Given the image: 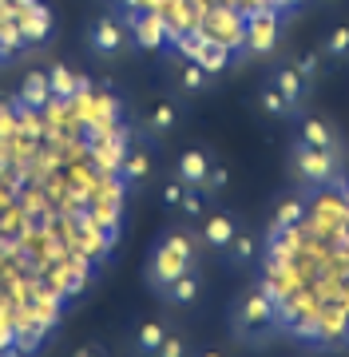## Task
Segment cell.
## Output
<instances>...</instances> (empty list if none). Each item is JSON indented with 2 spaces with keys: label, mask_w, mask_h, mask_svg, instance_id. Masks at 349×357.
<instances>
[{
  "label": "cell",
  "mask_w": 349,
  "mask_h": 357,
  "mask_svg": "<svg viewBox=\"0 0 349 357\" xmlns=\"http://www.w3.org/2000/svg\"><path fill=\"white\" fill-rule=\"evenodd\" d=\"M294 68H297V76L313 88V84H318V76H322L325 60H322V52H318V48H306V52H297V56H294Z\"/></svg>",
  "instance_id": "cell-21"
},
{
  "label": "cell",
  "mask_w": 349,
  "mask_h": 357,
  "mask_svg": "<svg viewBox=\"0 0 349 357\" xmlns=\"http://www.w3.org/2000/svg\"><path fill=\"white\" fill-rule=\"evenodd\" d=\"M226 330H231V337L238 345H246V349H262V345L274 337V330H278V310H274V302L266 298L262 290H242L231 298V310H226Z\"/></svg>",
  "instance_id": "cell-2"
},
{
  "label": "cell",
  "mask_w": 349,
  "mask_h": 357,
  "mask_svg": "<svg viewBox=\"0 0 349 357\" xmlns=\"http://www.w3.org/2000/svg\"><path fill=\"white\" fill-rule=\"evenodd\" d=\"M119 178L127 183V187H143L147 178H151V155L143 151H127L123 155V163H119Z\"/></svg>",
  "instance_id": "cell-17"
},
{
  "label": "cell",
  "mask_w": 349,
  "mask_h": 357,
  "mask_svg": "<svg viewBox=\"0 0 349 357\" xmlns=\"http://www.w3.org/2000/svg\"><path fill=\"white\" fill-rule=\"evenodd\" d=\"M199 298H203V270H187V274H183V278L163 294V302L175 306V310H191Z\"/></svg>",
  "instance_id": "cell-13"
},
{
  "label": "cell",
  "mask_w": 349,
  "mask_h": 357,
  "mask_svg": "<svg viewBox=\"0 0 349 357\" xmlns=\"http://www.w3.org/2000/svg\"><path fill=\"white\" fill-rule=\"evenodd\" d=\"M48 100H52V79H48V72H28L24 84H20V103L44 107Z\"/></svg>",
  "instance_id": "cell-19"
},
{
  "label": "cell",
  "mask_w": 349,
  "mask_h": 357,
  "mask_svg": "<svg viewBox=\"0 0 349 357\" xmlns=\"http://www.w3.org/2000/svg\"><path fill=\"white\" fill-rule=\"evenodd\" d=\"M306 211H310V203H306V195L302 191H290L278 199V206H274V230H294L302 227V218H306Z\"/></svg>",
  "instance_id": "cell-15"
},
{
  "label": "cell",
  "mask_w": 349,
  "mask_h": 357,
  "mask_svg": "<svg viewBox=\"0 0 349 357\" xmlns=\"http://www.w3.org/2000/svg\"><path fill=\"white\" fill-rule=\"evenodd\" d=\"M194 354V345H191V337L183 330H171L167 337H163V345H159V354L155 357H191Z\"/></svg>",
  "instance_id": "cell-23"
},
{
  "label": "cell",
  "mask_w": 349,
  "mask_h": 357,
  "mask_svg": "<svg viewBox=\"0 0 349 357\" xmlns=\"http://www.w3.org/2000/svg\"><path fill=\"white\" fill-rule=\"evenodd\" d=\"M286 171L294 178L302 191H325L341 178V155H329V151H318L310 143H297L290 147V159H286Z\"/></svg>",
  "instance_id": "cell-3"
},
{
  "label": "cell",
  "mask_w": 349,
  "mask_h": 357,
  "mask_svg": "<svg viewBox=\"0 0 349 357\" xmlns=\"http://www.w3.org/2000/svg\"><path fill=\"white\" fill-rule=\"evenodd\" d=\"M183 195H187V187H183L179 178L171 175L163 187H159V206H163V215H171L175 218V211H179V203H183Z\"/></svg>",
  "instance_id": "cell-22"
},
{
  "label": "cell",
  "mask_w": 349,
  "mask_h": 357,
  "mask_svg": "<svg viewBox=\"0 0 349 357\" xmlns=\"http://www.w3.org/2000/svg\"><path fill=\"white\" fill-rule=\"evenodd\" d=\"M258 255H262V238L242 222L238 234L231 238V246L222 250V262H226L231 270H246V266H254V262H258Z\"/></svg>",
  "instance_id": "cell-9"
},
{
  "label": "cell",
  "mask_w": 349,
  "mask_h": 357,
  "mask_svg": "<svg viewBox=\"0 0 349 357\" xmlns=\"http://www.w3.org/2000/svg\"><path fill=\"white\" fill-rule=\"evenodd\" d=\"M72 357H104V349H100V345H76Z\"/></svg>",
  "instance_id": "cell-25"
},
{
  "label": "cell",
  "mask_w": 349,
  "mask_h": 357,
  "mask_svg": "<svg viewBox=\"0 0 349 357\" xmlns=\"http://www.w3.org/2000/svg\"><path fill=\"white\" fill-rule=\"evenodd\" d=\"M238 227H242V218L234 215V211H215V215H207L203 222H199V230H194L199 250L210 255V258H222V250L231 246V238L238 234Z\"/></svg>",
  "instance_id": "cell-5"
},
{
  "label": "cell",
  "mask_w": 349,
  "mask_h": 357,
  "mask_svg": "<svg viewBox=\"0 0 349 357\" xmlns=\"http://www.w3.org/2000/svg\"><path fill=\"white\" fill-rule=\"evenodd\" d=\"M210 88V72L199 60H179L175 64V91H183V96H203V91Z\"/></svg>",
  "instance_id": "cell-11"
},
{
  "label": "cell",
  "mask_w": 349,
  "mask_h": 357,
  "mask_svg": "<svg viewBox=\"0 0 349 357\" xmlns=\"http://www.w3.org/2000/svg\"><path fill=\"white\" fill-rule=\"evenodd\" d=\"M167 333H171L167 321H139L135 333H131V354H135V357H155Z\"/></svg>",
  "instance_id": "cell-14"
},
{
  "label": "cell",
  "mask_w": 349,
  "mask_h": 357,
  "mask_svg": "<svg viewBox=\"0 0 349 357\" xmlns=\"http://www.w3.org/2000/svg\"><path fill=\"white\" fill-rule=\"evenodd\" d=\"M226 187H231V171H226V167L215 159V163H210V175H207V187H203V195H207L210 203H215V199H219Z\"/></svg>",
  "instance_id": "cell-24"
},
{
  "label": "cell",
  "mask_w": 349,
  "mask_h": 357,
  "mask_svg": "<svg viewBox=\"0 0 349 357\" xmlns=\"http://www.w3.org/2000/svg\"><path fill=\"white\" fill-rule=\"evenodd\" d=\"M294 139L297 143H310V147H318V151H329V155H341V159H346L341 135H337V128L329 123V119H322V115H302V112H297Z\"/></svg>",
  "instance_id": "cell-7"
},
{
  "label": "cell",
  "mask_w": 349,
  "mask_h": 357,
  "mask_svg": "<svg viewBox=\"0 0 349 357\" xmlns=\"http://www.w3.org/2000/svg\"><path fill=\"white\" fill-rule=\"evenodd\" d=\"M210 163H215V155L210 151H203V147H187V151L175 159V171H171V175L179 178L183 187L203 191V187H207V175H210Z\"/></svg>",
  "instance_id": "cell-8"
},
{
  "label": "cell",
  "mask_w": 349,
  "mask_h": 357,
  "mask_svg": "<svg viewBox=\"0 0 349 357\" xmlns=\"http://www.w3.org/2000/svg\"><path fill=\"white\" fill-rule=\"evenodd\" d=\"M127 48H131V32H127V20H123V16L104 13L88 24V52L95 60H104V64L123 60Z\"/></svg>",
  "instance_id": "cell-4"
},
{
  "label": "cell",
  "mask_w": 349,
  "mask_h": 357,
  "mask_svg": "<svg viewBox=\"0 0 349 357\" xmlns=\"http://www.w3.org/2000/svg\"><path fill=\"white\" fill-rule=\"evenodd\" d=\"M266 84H274V88L286 96V100L294 103L297 112H302V107H306V100H310V84L297 76V68H294V64H274V68H270V76H266Z\"/></svg>",
  "instance_id": "cell-10"
},
{
  "label": "cell",
  "mask_w": 349,
  "mask_h": 357,
  "mask_svg": "<svg viewBox=\"0 0 349 357\" xmlns=\"http://www.w3.org/2000/svg\"><path fill=\"white\" fill-rule=\"evenodd\" d=\"M341 178H346V187H349V163H346V167H341Z\"/></svg>",
  "instance_id": "cell-27"
},
{
  "label": "cell",
  "mask_w": 349,
  "mask_h": 357,
  "mask_svg": "<svg viewBox=\"0 0 349 357\" xmlns=\"http://www.w3.org/2000/svg\"><path fill=\"white\" fill-rule=\"evenodd\" d=\"M191 357H226L222 349H215V345H203V349H194Z\"/></svg>",
  "instance_id": "cell-26"
},
{
  "label": "cell",
  "mask_w": 349,
  "mask_h": 357,
  "mask_svg": "<svg viewBox=\"0 0 349 357\" xmlns=\"http://www.w3.org/2000/svg\"><path fill=\"white\" fill-rule=\"evenodd\" d=\"M175 123H179V103L171 100V96L155 100L147 107V115H143V131L147 135H167V131H175Z\"/></svg>",
  "instance_id": "cell-12"
},
{
  "label": "cell",
  "mask_w": 349,
  "mask_h": 357,
  "mask_svg": "<svg viewBox=\"0 0 349 357\" xmlns=\"http://www.w3.org/2000/svg\"><path fill=\"white\" fill-rule=\"evenodd\" d=\"M203 262V250H199V238H194L191 227H167L159 230V238L151 243L147 250V266H143V282H147V290L163 298V294L175 286V282L187 274V270H199Z\"/></svg>",
  "instance_id": "cell-1"
},
{
  "label": "cell",
  "mask_w": 349,
  "mask_h": 357,
  "mask_svg": "<svg viewBox=\"0 0 349 357\" xmlns=\"http://www.w3.org/2000/svg\"><path fill=\"white\" fill-rule=\"evenodd\" d=\"M207 206H210L207 195L194 191V187H187V195H183V203H179V211H175V218H179L183 227H199V222L207 218Z\"/></svg>",
  "instance_id": "cell-20"
},
{
  "label": "cell",
  "mask_w": 349,
  "mask_h": 357,
  "mask_svg": "<svg viewBox=\"0 0 349 357\" xmlns=\"http://www.w3.org/2000/svg\"><path fill=\"white\" fill-rule=\"evenodd\" d=\"M254 100H258V107H262L266 115H274V119H297V107H294L290 100H286L282 91L274 88V84H262Z\"/></svg>",
  "instance_id": "cell-18"
},
{
  "label": "cell",
  "mask_w": 349,
  "mask_h": 357,
  "mask_svg": "<svg viewBox=\"0 0 349 357\" xmlns=\"http://www.w3.org/2000/svg\"><path fill=\"white\" fill-rule=\"evenodd\" d=\"M325 64H349V24H334L318 44Z\"/></svg>",
  "instance_id": "cell-16"
},
{
  "label": "cell",
  "mask_w": 349,
  "mask_h": 357,
  "mask_svg": "<svg viewBox=\"0 0 349 357\" xmlns=\"http://www.w3.org/2000/svg\"><path fill=\"white\" fill-rule=\"evenodd\" d=\"M282 20L278 13H254L246 16V28H242V56H270L274 44H278V32H282Z\"/></svg>",
  "instance_id": "cell-6"
}]
</instances>
